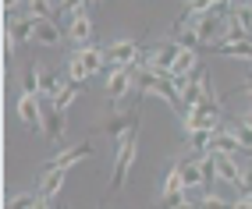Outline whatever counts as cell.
Returning <instances> with one entry per match:
<instances>
[{
  "label": "cell",
  "mask_w": 252,
  "mask_h": 209,
  "mask_svg": "<svg viewBox=\"0 0 252 209\" xmlns=\"http://www.w3.org/2000/svg\"><path fill=\"white\" fill-rule=\"evenodd\" d=\"M178 57H181V46L174 43V39H163V43H157L153 50H149V67L153 71H160V75H171L174 71V64H178Z\"/></svg>",
  "instance_id": "obj_5"
},
{
  "label": "cell",
  "mask_w": 252,
  "mask_h": 209,
  "mask_svg": "<svg viewBox=\"0 0 252 209\" xmlns=\"http://www.w3.org/2000/svg\"><path fill=\"white\" fill-rule=\"evenodd\" d=\"M231 135H234V142H238V149L252 152V128H245V124H231Z\"/></svg>",
  "instance_id": "obj_23"
},
{
  "label": "cell",
  "mask_w": 252,
  "mask_h": 209,
  "mask_svg": "<svg viewBox=\"0 0 252 209\" xmlns=\"http://www.w3.org/2000/svg\"><path fill=\"white\" fill-rule=\"evenodd\" d=\"M64 75H68V82H71V85H82V82L89 78V71H86V64L78 60V54H71V57H68V64H64Z\"/></svg>",
  "instance_id": "obj_19"
},
{
  "label": "cell",
  "mask_w": 252,
  "mask_h": 209,
  "mask_svg": "<svg viewBox=\"0 0 252 209\" xmlns=\"http://www.w3.org/2000/svg\"><path fill=\"white\" fill-rule=\"evenodd\" d=\"M99 209H110V206H107V202H103V206H99Z\"/></svg>",
  "instance_id": "obj_29"
},
{
  "label": "cell",
  "mask_w": 252,
  "mask_h": 209,
  "mask_svg": "<svg viewBox=\"0 0 252 209\" xmlns=\"http://www.w3.org/2000/svg\"><path fill=\"white\" fill-rule=\"evenodd\" d=\"M213 156V170H217V181L220 184H231V188H238V178H242V163L234 160V156Z\"/></svg>",
  "instance_id": "obj_10"
},
{
  "label": "cell",
  "mask_w": 252,
  "mask_h": 209,
  "mask_svg": "<svg viewBox=\"0 0 252 209\" xmlns=\"http://www.w3.org/2000/svg\"><path fill=\"white\" fill-rule=\"evenodd\" d=\"M103 50H107L110 71H131V67L139 64V57H142V50H139L135 39H114V43L103 46Z\"/></svg>",
  "instance_id": "obj_3"
},
{
  "label": "cell",
  "mask_w": 252,
  "mask_h": 209,
  "mask_svg": "<svg viewBox=\"0 0 252 209\" xmlns=\"http://www.w3.org/2000/svg\"><path fill=\"white\" fill-rule=\"evenodd\" d=\"M61 39H64V32H61V22H54V18H36V43L39 46H61Z\"/></svg>",
  "instance_id": "obj_14"
},
{
  "label": "cell",
  "mask_w": 252,
  "mask_h": 209,
  "mask_svg": "<svg viewBox=\"0 0 252 209\" xmlns=\"http://www.w3.org/2000/svg\"><path fill=\"white\" fill-rule=\"evenodd\" d=\"M203 160L206 156H185V160H178L174 167L181 170V181H185V191H199L206 181H203Z\"/></svg>",
  "instance_id": "obj_6"
},
{
  "label": "cell",
  "mask_w": 252,
  "mask_h": 209,
  "mask_svg": "<svg viewBox=\"0 0 252 209\" xmlns=\"http://www.w3.org/2000/svg\"><path fill=\"white\" fill-rule=\"evenodd\" d=\"M89 156H93V142H75V146H68L64 152H57L54 160H50V167L71 170L75 163H82V160H89Z\"/></svg>",
  "instance_id": "obj_9"
},
{
  "label": "cell",
  "mask_w": 252,
  "mask_h": 209,
  "mask_svg": "<svg viewBox=\"0 0 252 209\" xmlns=\"http://www.w3.org/2000/svg\"><path fill=\"white\" fill-rule=\"evenodd\" d=\"M18 117H22V124L29 128H43V103L39 96H18Z\"/></svg>",
  "instance_id": "obj_11"
},
{
  "label": "cell",
  "mask_w": 252,
  "mask_h": 209,
  "mask_svg": "<svg viewBox=\"0 0 252 209\" xmlns=\"http://www.w3.org/2000/svg\"><path fill=\"white\" fill-rule=\"evenodd\" d=\"M210 54H220V57H234V60H249V64H252V39H242V43H220V46H213Z\"/></svg>",
  "instance_id": "obj_16"
},
{
  "label": "cell",
  "mask_w": 252,
  "mask_h": 209,
  "mask_svg": "<svg viewBox=\"0 0 252 209\" xmlns=\"http://www.w3.org/2000/svg\"><path fill=\"white\" fill-rule=\"evenodd\" d=\"M181 209H199V202H189V199H185V206Z\"/></svg>",
  "instance_id": "obj_27"
},
{
  "label": "cell",
  "mask_w": 252,
  "mask_h": 209,
  "mask_svg": "<svg viewBox=\"0 0 252 209\" xmlns=\"http://www.w3.org/2000/svg\"><path fill=\"white\" fill-rule=\"evenodd\" d=\"M4 209H39V195L36 191H18L4 202Z\"/></svg>",
  "instance_id": "obj_20"
},
{
  "label": "cell",
  "mask_w": 252,
  "mask_h": 209,
  "mask_svg": "<svg viewBox=\"0 0 252 209\" xmlns=\"http://www.w3.org/2000/svg\"><path fill=\"white\" fill-rule=\"evenodd\" d=\"M4 29L14 36V43H18V46L36 43V18H32V14H22V18H14V22H4Z\"/></svg>",
  "instance_id": "obj_13"
},
{
  "label": "cell",
  "mask_w": 252,
  "mask_h": 209,
  "mask_svg": "<svg viewBox=\"0 0 252 209\" xmlns=\"http://www.w3.org/2000/svg\"><path fill=\"white\" fill-rule=\"evenodd\" d=\"M238 191L252 195V163H242V178H238Z\"/></svg>",
  "instance_id": "obj_24"
},
{
  "label": "cell",
  "mask_w": 252,
  "mask_h": 209,
  "mask_svg": "<svg viewBox=\"0 0 252 209\" xmlns=\"http://www.w3.org/2000/svg\"><path fill=\"white\" fill-rule=\"evenodd\" d=\"M50 142H61L64 138V131H68V117H64L54 103H43V128H39Z\"/></svg>",
  "instance_id": "obj_7"
},
{
  "label": "cell",
  "mask_w": 252,
  "mask_h": 209,
  "mask_svg": "<svg viewBox=\"0 0 252 209\" xmlns=\"http://www.w3.org/2000/svg\"><path fill=\"white\" fill-rule=\"evenodd\" d=\"M234 209H252V195H238L234 199Z\"/></svg>",
  "instance_id": "obj_26"
},
{
  "label": "cell",
  "mask_w": 252,
  "mask_h": 209,
  "mask_svg": "<svg viewBox=\"0 0 252 209\" xmlns=\"http://www.w3.org/2000/svg\"><path fill=\"white\" fill-rule=\"evenodd\" d=\"M64 178H68V170H61V167H46V170H43V178H39V184H36V195L46 199V202H54V199H57V191L64 188Z\"/></svg>",
  "instance_id": "obj_8"
},
{
  "label": "cell",
  "mask_w": 252,
  "mask_h": 209,
  "mask_svg": "<svg viewBox=\"0 0 252 209\" xmlns=\"http://www.w3.org/2000/svg\"><path fill=\"white\" fill-rule=\"evenodd\" d=\"M131 85H135V75H131V71H110V75H107V96H110V103H114V110H117V99L128 96Z\"/></svg>",
  "instance_id": "obj_12"
},
{
  "label": "cell",
  "mask_w": 252,
  "mask_h": 209,
  "mask_svg": "<svg viewBox=\"0 0 252 209\" xmlns=\"http://www.w3.org/2000/svg\"><path fill=\"white\" fill-rule=\"evenodd\" d=\"M181 206H185V191H181V195H163L157 202V209H181Z\"/></svg>",
  "instance_id": "obj_25"
},
{
  "label": "cell",
  "mask_w": 252,
  "mask_h": 209,
  "mask_svg": "<svg viewBox=\"0 0 252 209\" xmlns=\"http://www.w3.org/2000/svg\"><path fill=\"white\" fill-rule=\"evenodd\" d=\"M114 146H117V152H114V170H110V191H121V184L131 174V163L139 156V131H131L128 138H121Z\"/></svg>",
  "instance_id": "obj_2"
},
{
  "label": "cell",
  "mask_w": 252,
  "mask_h": 209,
  "mask_svg": "<svg viewBox=\"0 0 252 209\" xmlns=\"http://www.w3.org/2000/svg\"><path fill=\"white\" fill-rule=\"evenodd\" d=\"M78 96H82V85H71V82H68V85H64V89L57 92V99H50V103H54L61 114H68V107H71Z\"/></svg>",
  "instance_id": "obj_18"
},
{
  "label": "cell",
  "mask_w": 252,
  "mask_h": 209,
  "mask_svg": "<svg viewBox=\"0 0 252 209\" xmlns=\"http://www.w3.org/2000/svg\"><path fill=\"white\" fill-rule=\"evenodd\" d=\"M185 191V181H181V170L171 167L167 170V178H163V195H181Z\"/></svg>",
  "instance_id": "obj_22"
},
{
  "label": "cell",
  "mask_w": 252,
  "mask_h": 209,
  "mask_svg": "<svg viewBox=\"0 0 252 209\" xmlns=\"http://www.w3.org/2000/svg\"><path fill=\"white\" fill-rule=\"evenodd\" d=\"M220 103H213V107H206V103H199L195 110H189L181 117V131L185 138L189 135H213V131H220Z\"/></svg>",
  "instance_id": "obj_1"
},
{
  "label": "cell",
  "mask_w": 252,
  "mask_h": 209,
  "mask_svg": "<svg viewBox=\"0 0 252 209\" xmlns=\"http://www.w3.org/2000/svg\"><path fill=\"white\" fill-rule=\"evenodd\" d=\"M68 39H71L78 50L93 46V18H89V4H78V11L68 18Z\"/></svg>",
  "instance_id": "obj_4"
},
{
  "label": "cell",
  "mask_w": 252,
  "mask_h": 209,
  "mask_svg": "<svg viewBox=\"0 0 252 209\" xmlns=\"http://www.w3.org/2000/svg\"><path fill=\"white\" fill-rule=\"evenodd\" d=\"M61 209H71V206H61Z\"/></svg>",
  "instance_id": "obj_30"
},
{
  "label": "cell",
  "mask_w": 252,
  "mask_h": 209,
  "mask_svg": "<svg viewBox=\"0 0 252 209\" xmlns=\"http://www.w3.org/2000/svg\"><path fill=\"white\" fill-rule=\"evenodd\" d=\"M245 96H249V99H252V78H249V82H245Z\"/></svg>",
  "instance_id": "obj_28"
},
{
  "label": "cell",
  "mask_w": 252,
  "mask_h": 209,
  "mask_svg": "<svg viewBox=\"0 0 252 209\" xmlns=\"http://www.w3.org/2000/svg\"><path fill=\"white\" fill-rule=\"evenodd\" d=\"M210 152H217V156H238V152H242L238 142H234V135H231V128L213 131V149H210Z\"/></svg>",
  "instance_id": "obj_17"
},
{
  "label": "cell",
  "mask_w": 252,
  "mask_h": 209,
  "mask_svg": "<svg viewBox=\"0 0 252 209\" xmlns=\"http://www.w3.org/2000/svg\"><path fill=\"white\" fill-rule=\"evenodd\" d=\"M75 54H78V60L82 64H86V71H89V78L93 75H99V71H103V67H107V50L103 46H86V50H75Z\"/></svg>",
  "instance_id": "obj_15"
},
{
  "label": "cell",
  "mask_w": 252,
  "mask_h": 209,
  "mask_svg": "<svg viewBox=\"0 0 252 209\" xmlns=\"http://www.w3.org/2000/svg\"><path fill=\"white\" fill-rule=\"evenodd\" d=\"M199 209H234V202L224 199L220 191H206V195L199 199Z\"/></svg>",
  "instance_id": "obj_21"
}]
</instances>
